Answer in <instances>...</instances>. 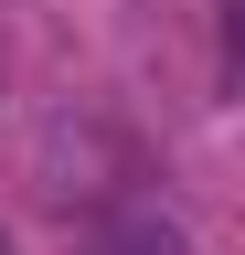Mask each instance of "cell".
<instances>
[{"label":"cell","instance_id":"obj_1","mask_svg":"<svg viewBox=\"0 0 245 255\" xmlns=\"http://www.w3.org/2000/svg\"><path fill=\"white\" fill-rule=\"evenodd\" d=\"M107 255H192V245H181L171 223H117V234H107Z\"/></svg>","mask_w":245,"mask_h":255},{"label":"cell","instance_id":"obj_2","mask_svg":"<svg viewBox=\"0 0 245 255\" xmlns=\"http://www.w3.org/2000/svg\"><path fill=\"white\" fill-rule=\"evenodd\" d=\"M0 255H11V245H0Z\"/></svg>","mask_w":245,"mask_h":255}]
</instances>
